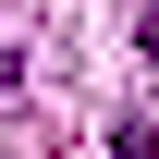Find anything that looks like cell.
<instances>
[{"instance_id": "obj_1", "label": "cell", "mask_w": 159, "mask_h": 159, "mask_svg": "<svg viewBox=\"0 0 159 159\" xmlns=\"http://www.w3.org/2000/svg\"><path fill=\"white\" fill-rule=\"evenodd\" d=\"M0 86H12V49H0Z\"/></svg>"}]
</instances>
